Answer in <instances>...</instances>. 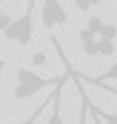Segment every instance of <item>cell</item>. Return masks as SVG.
Masks as SVG:
<instances>
[{"instance_id": "cell-4", "label": "cell", "mask_w": 117, "mask_h": 124, "mask_svg": "<svg viewBox=\"0 0 117 124\" xmlns=\"http://www.w3.org/2000/svg\"><path fill=\"white\" fill-rule=\"evenodd\" d=\"M64 80H60L53 87V92H51V110L53 113L46 120V124H64V120H62V85H64Z\"/></svg>"}, {"instance_id": "cell-10", "label": "cell", "mask_w": 117, "mask_h": 124, "mask_svg": "<svg viewBox=\"0 0 117 124\" xmlns=\"http://www.w3.org/2000/svg\"><path fill=\"white\" fill-rule=\"evenodd\" d=\"M101 0H73V5H76V9L78 12H83V14H87V12H92V9L99 5Z\"/></svg>"}, {"instance_id": "cell-1", "label": "cell", "mask_w": 117, "mask_h": 124, "mask_svg": "<svg viewBox=\"0 0 117 124\" xmlns=\"http://www.w3.org/2000/svg\"><path fill=\"white\" fill-rule=\"evenodd\" d=\"M64 78H69V71L64 76H58V78H44V76H39L37 71H32V69H28V67H21V69L16 71V85H14V90H12V94H14V99H30V97H35L37 92H41V90H46V87H55V85L60 83V80H64Z\"/></svg>"}, {"instance_id": "cell-7", "label": "cell", "mask_w": 117, "mask_h": 124, "mask_svg": "<svg viewBox=\"0 0 117 124\" xmlns=\"http://www.w3.org/2000/svg\"><path fill=\"white\" fill-rule=\"evenodd\" d=\"M87 110L92 113V115H96L103 124H117V113H108V110H101V108H96L94 103L87 99Z\"/></svg>"}, {"instance_id": "cell-3", "label": "cell", "mask_w": 117, "mask_h": 124, "mask_svg": "<svg viewBox=\"0 0 117 124\" xmlns=\"http://www.w3.org/2000/svg\"><path fill=\"white\" fill-rule=\"evenodd\" d=\"M67 23V9L60 0H41V25L46 30H53Z\"/></svg>"}, {"instance_id": "cell-2", "label": "cell", "mask_w": 117, "mask_h": 124, "mask_svg": "<svg viewBox=\"0 0 117 124\" xmlns=\"http://www.w3.org/2000/svg\"><path fill=\"white\" fill-rule=\"evenodd\" d=\"M78 41H80L85 55H113L115 53V41L113 39H101L87 25H83L78 30Z\"/></svg>"}, {"instance_id": "cell-5", "label": "cell", "mask_w": 117, "mask_h": 124, "mask_svg": "<svg viewBox=\"0 0 117 124\" xmlns=\"http://www.w3.org/2000/svg\"><path fill=\"white\" fill-rule=\"evenodd\" d=\"M69 69V76H71L73 80H76V87H78V94H80V110H78V124H87V94H85V80L78 78V74L71 69V67H67Z\"/></svg>"}, {"instance_id": "cell-13", "label": "cell", "mask_w": 117, "mask_h": 124, "mask_svg": "<svg viewBox=\"0 0 117 124\" xmlns=\"http://www.w3.org/2000/svg\"><path fill=\"white\" fill-rule=\"evenodd\" d=\"M5 71V60H2V55H0V74Z\"/></svg>"}, {"instance_id": "cell-12", "label": "cell", "mask_w": 117, "mask_h": 124, "mask_svg": "<svg viewBox=\"0 0 117 124\" xmlns=\"http://www.w3.org/2000/svg\"><path fill=\"white\" fill-rule=\"evenodd\" d=\"M94 85H99L101 90H106V92H110V94L117 97V87H113V85H106V83H94Z\"/></svg>"}, {"instance_id": "cell-9", "label": "cell", "mask_w": 117, "mask_h": 124, "mask_svg": "<svg viewBox=\"0 0 117 124\" xmlns=\"http://www.w3.org/2000/svg\"><path fill=\"white\" fill-rule=\"evenodd\" d=\"M96 35H99L101 39H113V41H115V37H117V25H115V23H101V28H99Z\"/></svg>"}, {"instance_id": "cell-15", "label": "cell", "mask_w": 117, "mask_h": 124, "mask_svg": "<svg viewBox=\"0 0 117 124\" xmlns=\"http://www.w3.org/2000/svg\"><path fill=\"white\" fill-rule=\"evenodd\" d=\"M0 2H2V0H0Z\"/></svg>"}, {"instance_id": "cell-14", "label": "cell", "mask_w": 117, "mask_h": 124, "mask_svg": "<svg viewBox=\"0 0 117 124\" xmlns=\"http://www.w3.org/2000/svg\"><path fill=\"white\" fill-rule=\"evenodd\" d=\"M87 113H90V110H87ZM90 115H92V113H90ZM92 120H94L96 124H103V122H101V120H99V117H96V115H92Z\"/></svg>"}, {"instance_id": "cell-8", "label": "cell", "mask_w": 117, "mask_h": 124, "mask_svg": "<svg viewBox=\"0 0 117 124\" xmlns=\"http://www.w3.org/2000/svg\"><path fill=\"white\" fill-rule=\"evenodd\" d=\"M46 108H51V94H48V97L44 99V101H41V106L37 108V110L32 113L30 117H25L23 122H16V124H37V122H39V117L44 115V110H46Z\"/></svg>"}, {"instance_id": "cell-6", "label": "cell", "mask_w": 117, "mask_h": 124, "mask_svg": "<svg viewBox=\"0 0 117 124\" xmlns=\"http://www.w3.org/2000/svg\"><path fill=\"white\" fill-rule=\"evenodd\" d=\"M78 78H83L85 83H92V85L94 83H110V80H117V60L110 64L108 71H103V74L99 76V78H85V76H80V74H78Z\"/></svg>"}, {"instance_id": "cell-11", "label": "cell", "mask_w": 117, "mask_h": 124, "mask_svg": "<svg viewBox=\"0 0 117 124\" xmlns=\"http://www.w3.org/2000/svg\"><path fill=\"white\" fill-rule=\"evenodd\" d=\"M12 21V16H9L7 12H5V9H0V32L5 30V28H7V23Z\"/></svg>"}]
</instances>
